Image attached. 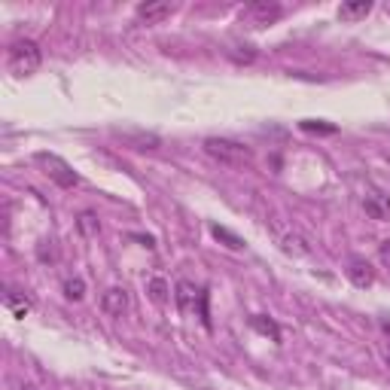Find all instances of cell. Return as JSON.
Segmentation results:
<instances>
[{
  "label": "cell",
  "mask_w": 390,
  "mask_h": 390,
  "mask_svg": "<svg viewBox=\"0 0 390 390\" xmlns=\"http://www.w3.org/2000/svg\"><path fill=\"white\" fill-rule=\"evenodd\" d=\"M6 308H10L15 317H25L34 308V299L25 296V292H19V290H10L6 292Z\"/></svg>",
  "instance_id": "cell-11"
},
{
  "label": "cell",
  "mask_w": 390,
  "mask_h": 390,
  "mask_svg": "<svg viewBox=\"0 0 390 390\" xmlns=\"http://www.w3.org/2000/svg\"><path fill=\"white\" fill-rule=\"evenodd\" d=\"M83 296H86V281L83 278H67L65 281V299H70V302H79Z\"/></svg>",
  "instance_id": "cell-18"
},
{
  "label": "cell",
  "mask_w": 390,
  "mask_h": 390,
  "mask_svg": "<svg viewBox=\"0 0 390 390\" xmlns=\"http://www.w3.org/2000/svg\"><path fill=\"white\" fill-rule=\"evenodd\" d=\"M363 208H366L369 220H387L390 217V195L384 192H369L363 199Z\"/></svg>",
  "instance_id": "cell-8"
},
{
  "label": "cell",
  "mask_w": 390,
  "mask_h": 390,
  "mask_svg": "<svg viewBox=\"0 0 390 390\" xmlns=\"http://www.w3.org/2000/svg\"><path fill=\"white\" fill-rule=\"evenodd\" d=\"M174 15V4H165V0H159V4H140L137 6V22L140 25H159L165 19H171Z\"/></svg>",
  "instance_id": "cell-7"
},
{
  "label": "cell",
  "mask_w": 390,
  "mask_h": 390,
  "mask_svg": "<svg viewBox=\"0 0 390 390\" xmlns=\"http://www.w3.org/2000/svg\"><path fill=\"white\" fill-rule=\"evenodd\" d=\"M131 299H128V290L126 287H110L107 292L101 296V311L107 317H122L128 311Z\"/></svg>",
  "instance_id": "cell-5"
},
{
  "label": "cell",
  "mask_w": 390,
  "mask_h": 390,
  "mask_svg": "<svg viewBox=\"0 0 390 390\" xmlns=\"http://www.w3.org/2000/svg\"><path fill=\"white\" fill-rule=\"evenodd\" d=\"M348 281L354 283V287H360V290L372 287V283H375V269H372V262L363 260V256H351V262H348Z\"/></svg>",
  "instance_id": "cell-6"
},
{
  "label": "cell",
  "mask_w": 390,
  "mask_h": 390,
  "mask_svg": "<svg viewBox=\"0 0 390 390\" xmlns=\"http://www.w3.org/2000/svg\"><path fill=\"white\" fill-rule=\"evenodd\" d=\"M281 4H274V0H256V4H250L247 10L241 13V19L247 25H271L281 19Z\"/></svg>",
  "instance_id": "cell-4"
},
{
  "label": "cell",
  "mask_w": 390,
  "mask_h": 390,
  "mask_svg": "<svg viewBox=\"0 0 390 390\" xmlns=\"http://www.w3.org/2000/svg\"><path fill=\"white\" fill-rule=\"evenodd\" d=\"M40 61H43V52L34 40H15L10 52H6V65H10L15 76H31L40 67Z\"/></svg>",
  "instance_id": "cell-2"
},
{
  "label": "cell",
  "mask_w": 390,
  "mask_h": 390,
  "mask_svg": "<svg viewBox=\"0 0 390 390\" xmlns=\"http://www.w3.org/2000/svg\"><path fill=\"white\" fill-rule=\"evenodd\" d=\"M168 292H171V287H168V281H165V278L153 274V278L147 281V296L153 299L156 305H165V302H168Z\"/></svg>",
  "instance_id": "cell-12"
},
{
  "label": "cell",
  "mask_w": 390,
  "mask_h": 390,
  "mask_svg": "<svg viewBox=\"0 0 390 390\" xmlns=\"http://www.w3.org/2000/svg\"><path fill=\"white\" fill-rule=\"evenodd\" d=\"M210 235H214L220 244H226L229 250H244V238H238V235L232 232V229H226V226H217V223H214V226H210Z\"/></svg>",
  "instance_id": "cell-13"
},
{
  "label": "cell",
  "mask_w": 390,
  "mask_h": 390,
  "mask_svg": "<svg viewBox=\"0 0 390 390\" xmlns=\"http://www.w3.org/2000/svg\"><path fill=\"white\" fill-rule=\"evenodd\" d=\"M201 292L205 290H195L189 281L177 283V305H180V311H195L201 305Z\"/></svg>",
  "instance_id": "cell-9"
},
{
  "label": "cell",
  "mask_w": 390,
  "mask_h": 390,
  "mask_svg": "<svg viewBox=\"0 0 390 390\" xmlns=\"http://www.w3.org/2000/svg\"><path fill=\"white\" fill-rule=\"evenodd\" d=\"M299 126H302V131H311V135H335L339 131V126L323 122V119H302Z\"/></svg>",
  "instance_id": "cell-17"
},
{
  "label": "cell",
  "mask_w": 390,
  "mask_h": 390,
  "mask_svg": "<svg viewBox=\"0 0 390 390\" xmlns=\"http://www.w3.org/2000/svg\"><path fill=\"white\" fill-rule=\"evenodd\" d=\"M205 153L214 159V162L226 165V168H235V171H244V168L253 165V149L238 144V140H229V137H208Z\"/></svg>",
  "instance_id": "cell-1"
},
{
  "label": "cell",
  "mask_w": 390,
  "mask_h": 390,
  "mask_svg": "<svg viewBox=\"0 0 390 390\" xmlns=\"http://www.w3.org/2000/svg\"><path fill=\"white\" fill-rule=\"evenodd\" d=\"M34 162H37L43 168V174H46L55 186H61V189H74V186L79 183V174L55 153H37V156H34Z\"/></svg>",
  "instance_id": "cell-3"
},
{
  "label": "cell",
  "mask_w": 390,
  "mask_h": 390,
  "mask_svg": "<svg viewBox=\"0 0 390 390\" xmlns=\"http://www.w3.org/2000/svg\"><path fill=\"white\" fill-rule=\"evenodd\" d=\"M37 260H40L43 265H52V262H55V260H58L55 244H52V241H40V244H37Z\"/></svg>",
  "instance_id": "cell-20"
},
{
  "label": "cell",
  "mask_w": 390,
  "mask_h": 390,
  "mask_svg": "<svg viewBox=\"0 0 390 390\" xmlns=\"http://www.w3.org/2000/svg\"><path fill=\"white\" fill-rule=\"evenodd\" d=\"M378 256H381V262H384V265H390V241L378 244Z\"/></svg>",
  "instance_id": "cell-21"
},
{
  "label": "cell",
  "mask_w": 390,
  "mask_h": 390,
  "mask_svg": "<svg viewBox=\"0 0 390 390\" xmlns=\"http://www.w3.org/2000/svg\"><path fill=\"white\" fill-rule=\"evenodd\" d=\"M283 253H290V256H305V253H311V247H308L305 238L287 235V238H283Z\"/></svg>",
  "instance_id": "cell-16"
},
{
  "label": "cell",
  "mask_w": 390,
  "mask_h": 390,
  "mask_svg": "<svg viewBox=\"0 0 390 390\" xmlns=\"http://www.w3.org/2000/svg\"><path fill=\"white\" fill-rule=\"evenodd\" d=\"M369 13H372V4H369V0H354V4H342V6H339V19H342V22L366 19Z\"/></svg>",
  "instance_id": "cell-10"
},
{
  "label": "cell",
  "mask_w": 390,
  "mask_h": 390,
  "mask_svg": "<svg viewBox=\"0 0 390 390\" xmlns=\"http://www.w3.org/2000/svg\"><path fill=\"white\" fill-rule=\"evenodd\" d=\"M79 232L88 235V238L101 232V223H98V217L92 214V210H83V214H79Z\"/></svg>",
  "instance_id": "cell-19"
},
{
  "label": "cell",
  "mask_w": 390,
  "mask_h": 390,
  "mask_svg": "<svg viewBox=\"0 0 390 390\" xmlns=\"http://www.w3.org/2000/svg\"><path fill=\"white\" fill-rule=\"evenodd\" d=\"M387 13H390V6H387Z\"/></svg>",
  "instance_id": "cell-23"
},
{
  "label": "cell",
  "mask_w": 390,
  "mask_h": 390,
  "mask_svg": "<svg viewBox=\"0 0 390 390\" xmlns=\"http://www.w3.org/2000/svg\"><path fill=\"white\" fill-rule=\"evenodd\" d=\"M250 326L256 332H262V335H269L271 342H281V330H278V323L269 321V317H262V314H253L250 317Z\"/></svg>",
  "instance_id": "cell-14"
},
{
  "label": "cell",
  "mask_w": 390,
  "mask_h": 390,
  "mask_svg": "<svg viewBox=\"0 0 390 390\" xmlns=\"http://www.w3.org/2000/svg\"><path fill=\"white\" fill-rule=\"evenodd\" d=\"M15 390H37V387H31V384H22V387H15Z\"/></svg>",
  "instance_id": "cell-22"
},
{
  "label": "cell",
  "mask_w": 390,
  "mask_h": 390,
  "mask_svg": "<svg viewBox=\"0 0 390 390\" xmlns=\"http://www.w3.org/2000/svg\"><path fill=\"white\" fill-rule=\"evenodd\" d=\"M122 140L126 144H131L135 149H156L162 140H159L156 135H147V131H135V135H122Z\"/></svg>",
  "instance_id": "cell-15"
}]
</instances>
